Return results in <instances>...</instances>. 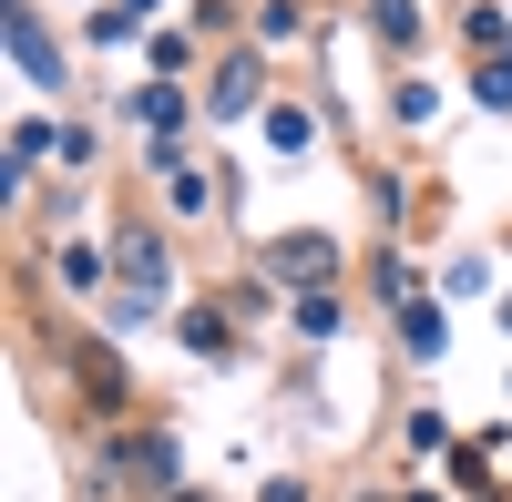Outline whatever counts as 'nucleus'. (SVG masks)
Segmentation results:
<instances>
[{"mask_svg": "<svg viewBox=\"0 0 512 502\" xmlns=\"http://www.w3.org/2000/svg\"><path fill=\"white\" fill-rule=\"evenodd\" d=\"M277 267H287V277H308V267H328V246H318V236H287V246H277Z\"/></svg>", "mask_w": 512, "mask_h": 502, "instance_id": "obj_1", "label": "nucleus"}]
</instances>
